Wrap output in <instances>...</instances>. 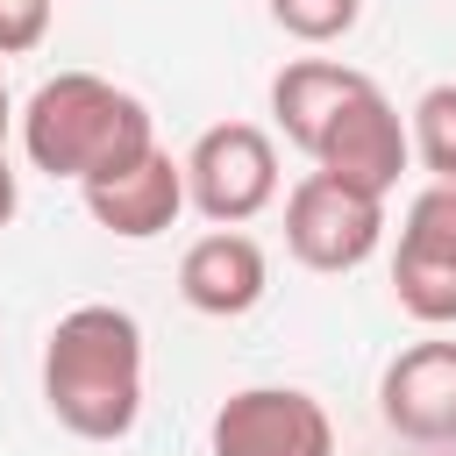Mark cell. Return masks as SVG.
<instances>
[{"label": "cell", "mask_w": 456, "mask_h": 456, "mask_svg": "<svg viewBox=\"0 0 456 456\" xmlns=\"http://www.w3.org/2000/svg\"><path fill=\"white\" fill-rule=\"evenodd\" d=\"M43 406L78 442H121L142 420V321L86 299L43 335Z\"/></svg>", "instance_id": "obj_1"}, {"label": "cell", "mask_w": 456, "mask_h": 456, "mask_svg": "<svg viewBox=\"0 0 456 456\" xmlns=\"http://www.w3.org/2000/svg\"><path fill=\"white\" fill-rule=\"evenodd\" d=\"M21 157L50 178H71V185H93V178H114L121 164H135L142 150H157V121L150 107L100 78V71H57L28 93L21 107Z\"/></svg>", "instance_id": "obj_2"}, {"label": "cell", "mask_w": 456, "mask_h": 456, "mask_svg": "<svg viewBox=\"0 0 456 456\" xmlns=\"http://www.w3.org/2000/svg\"><path fill=\"white\" fill-rule=\"evenodd\" d=\"M185 200L214 228H242L278 200V142L256 121H214L185 150Z\"/></svg>", "instance_id": "obj_3"}, {"label": "cell", "mask_w": 456, "mask_h": 456, "mask_svg": "<svg viewBox=\"0 0 456 456\" xmlns=\"http://www.w3.org/2000/svg\"><path fill=\"white\" fill-rule=\"evenodd\" d=\"M385 242V200L328 178V171H306L292 192H285V249L321 271V278H342L356 264H370Z\"/></svg>", "instance_id": "obj_4"}, {"label": "cell", "mask_w": 456, "mask_h": 456, "mask_svg": "<svg viewBox=\"0 0 456 456\" xmlns=\"http://www.w3.org/2000/svg\"><path fill=\"white\" fill-rule=\"evenodd\" d=\"M214 456H335V420L299 385H242L207 420Z\"/></svg>", "instance_id": "obj_5"}, {"label": "cell", "mask_w": 456, "mask_h": 456, "mask_svg": "<svg viewBox=\"0 0 456 456\" xmlns=\"http://www.w3.org/2000/svg\"><path fill=\"white\" fill-rule=\"evenodd\" d=\"M392 299L420 328H456V185H420L392 249Z\"/></svg>", "instance_id": "obj_6"}, {"label": "cell", "mask_w": 456, "mask_h": 456, "mask_svg": "<svg viewBox=\"0 0 456 456\" xmlns=\"http://www.w3.org/2000/svg\"><path fill=\"white\" fill-rule=\"evenodd\" d=\"M406 164H413V135H406V114L378 93V78L335 114V128L314 150V171H328V178H342V185H356L370 200H392Z\"/></svg>", "instance_id": "obj_7"}, {"label": "cell", "mask_w": 456, "mask_h": 456, "mask_svg": "<svg viewBox=\"0 0 456 456\" xmlns=\"http://www.w3.org/2000/svg\"><path fill=\"white\" fill-rule=\"evenodd\" d=\"M378 413L406 442H456V342H406L378 378Z\"/></svg>", "instance_id": "obj_8"}, {"label": "cell", "mask_w": 456, "mask_h": 456, "mask_svg": "<svg viewBox=\"0 0 456 456\" xmlns=\"http://www.w3.org/2000/svg\"><path fill=\"white\" fill-rule=\"evenodd\" d=\"M86 192V214L107 228V235H121V242H150V235H164L192 200H185V157H171L164 142L157 150H142L135 164H121L114 178H93V185H78Z\"/></svg>", "instance_id": "obj_9"}, {"label": "cell", "mask_w": 456, "mask_h": 456, "mask_svg": "<svg viewBox=\"0 0 456 456\" xmlns=\"http://www.w3.org/2000/svg\"><path fill=\"white\" fill-rule=\"evenodd\" d=\"M264 292H271V264H264L256 235H242V228H207L200 242H185V256H178V299H185L192 314H207V321H242V314L264 306Z\"/></svg>", "instance_id": "obj_10"}, {"label": "cell", "mask_w": 456, "mask_h": 456, "mask_svg": "<svg viewBox=\"0 0 456 456\" xmlns=\"http://www.w3.org/2000/svg\"><path fill=\"white\" fill-rule=\"evenodd\" d=\"M370 86V71L356 64H335V57H292L278 78H271V121L292 150H321V135L335 128V114Z\"/></svg>", "instance_id": "obj_11"}, {"label": "cell", "mask_w": 456, "mask_h": 456, "mask_svg": "<svg viewBox=\"0 0 456 456\" xmlns=\"http://www.w3.org/2000/svg\"><path fill=\"white\" fill-rule=\"evenodd\" d=\"M406 135H413L428 185H456V86H428L406 114Z\"/></svg>", "instance_id": "obj_12"}, {"label": "cell", "mask_w": 456, "mask_h": 456, "mask_svg": "<svg viewBox=\"0 0 456 456\" xmlns=\"http://www.w3.org/2000/svg\"><path fill=\"white\" fill-rule=\"evenodd\" d=\"M271 21L292 43H342L363 21V0H271Z\"/></svg>", "instance_id": "obj_13"}, {"label": "cell", "mask_w": 456, "mask_h": 456, "mask_svg": "<svg viewBox=\"0 0 456 456\" xmlns=\"http://www.w3.org/2000/svg\"><path fill=\"white\" fill-rule=\"evenodd\" d=\"M50 21H57V0H0V57L43 50Z\"/></svg>", "instance_id": "obj_14"}, {"label": "cell", "mask_w": 456, "mask_h": 456, "mask_svg": "<svg viewBox=\"0 0 456 456\" xmlns=\"http://www.w3.org/2000/svg\"><path fill=\"white\" fill-rule=\"evenodd\" d=\"M14 207H21V178H14V164L0 157V228L14 221Z\"/></svg>", "instance_id": "obj_15"}, {"label": "cell", "mask_w": 456, "mask_h": 456, "mask_svg": "<svg viewBox=\"0 0 456 456\" xmlns=\"http://www.w3.org/2000/svg\"><path fill=\"white\" fill-rule=\"evenodd\" d=\"M21 114H14V100H7V78H0V157H7V128H14Z\"/></svg>", "instance_id": "obj_16"}]
</instances>
